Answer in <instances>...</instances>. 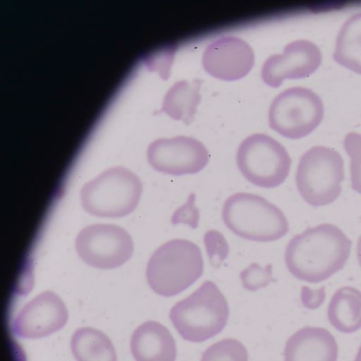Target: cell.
Wrapping results in <instances>:
<instances>
[{"label":"cell","instance_id":"obj_1","mask_svg":"<svg viewBox=\"0 0 361 361\" xmlns=\"http://www.w3.org/2000/svg\"><path fill=\"white\" fill-rule=\"evenodd\" d=\"M351 246V240L338 226L324 223L295 235L287 244L284 260L295 278L319 283L344 267Z\"/></svg>","mask_w":361,"mask_h":361},{"label":"cell","instance_id":"obj_2","mask_svg":"<svg viewBox=\"0 0 361 361\" xmlns=\"http://www.w3.org/2000/svg\"><path fill=\"white\" fill-rule=\"evenodd\" d=\"M204 271L199 246L186 239H173L159 246L147 264L151 289L163 297L176 295L192 286Z\"/></svg>","mask_w":361,"mask_h":361},{"label":"cell","instance_id":"obj_3","mask_svg":"<svg viewBox=\"0 0 361 361\" xmlns=\"http://www.w3.org/2000/svg\"><path fill=\"white\" fill-rule=\"evenodd\" d=\"M228 316L225 296L209 280L177 302L169 312L171 323L179 335L193 343L203 342L219 334L226 325Z\"/></svg>","mask_w":361,"mask_h":361},{"label":"cell","instance_id":"obj_4","mask_svg":"<svg viewBox=\"0 0 361 361\" xmlns=\"http://www.w3.org/2000/svg\"><path fill=\"white\" fill-rule=\"evenodd\" d=\"M222 219L236 235L248 240L271 242L284 236L289 230L283 212L257 194L240 192L224 203Z\"/></svg>","mask_w":361,"mask_h":361},{"label":"cell","instance_id":"obj_5","mask_svg":"<svg viewBox=\"0 0 361 361\" xmlns=\"http://www.w3.org/2000/svg\"><path fill=\"white\" fill-rule=\"evenodd\" d=\"M142 192L139 177L123 166L106 169L87 182L80 190L82 208L103 218H121L137 206Z\"/></svg>","mask_w":361,"mask_h":361},{"label":"cell","instance_id":"obj_6","mask_svg":"<svg viewBox=\"0 0 361 361\" xmlns=\"http://www.w3.org/2000/svg\"><path fill=\"white\" fill-rule=\"evenodd\" d=\"M344 177L343 159L340 153L328 147L314 146L301 156L295 183L307 204L320 207L332 203L339 197Z\"/></svg>","mask_w":361,"mask_h":361},{"label":"cell","instance_id":"obj_7","mask_svg":"<svg viewBox=\"0 0 361 361\" xmlns=\"http://www.w3.org/2000/svg\"><path fill=\"white\" fill-rule=\"evenodd\" d=\"M291 158L276 140L264 133L252 134L240 144L236 153L239 171L250 183L274 188L288 176Z\"/></svg>","mask_w":361,"mask_h":361},{"label":"cell","instance_id":"obj_8","mask_svg":"<svg viewBox=\"0 0 361 361\" xmlns=\"http://www.w3.org/2000/svg\"><path fill=\"white\" fill-rule=\"evenodd\" d=\"M320 97L310 89L293 87L279 93L268 114L269 127L288 139H299L314 130L324 116Z\"/></svg>","mask_w":361,"mask_h":361},{"label":"cell","instance_id":"obj_9","mask_svg":"<svg viewBox=\"0 0 361 361\" xmlns=\"http://www.w3.org/2000/svg\"><path fill=\"white\" fill-rule=\"evenodd\" d=\"M75 250L87 264L97 269H111L126 262L134 250L129 233L120 226L94 224L77 235Z\"/></svg>","mask_w":361,"mask_h":361},{"label":"cell","instance_id":"obj_10","mask_svg":"<svg viewBox=\"0 0 361 361\" xmlns=\"http://www.w3.org/2000/svg\"><path fill=\"white\" fill-rule=\"evenodd\" d=\"M147 158L154 170L179 176L202 171L209 162V153L196 138L180 135L152 142L147 149Z\"/></svg>","mask_w":361,"mask_h":361},{"label":"cell","instance_id":"obj_11","mask_svg":"<svg viewBox=\"0 0 361 361\" xmlns=\"http://www.w3.org/2000/svg\"><path fill=\"white\" fill-rule=\"evenodd\" d=\"M68 318V310L61 298L46 290L21 308L13 322L12 331L20 338H40L61 329Z\"/></svg>","mask_w":361,"mask_h":361},{"label":"cell","instance_id":"obj_12","mask_svg":"<svg viewBox=\"0 0 361 361\" xmlns=\"http://www.w3.org/2000/svg\"><path fill=\"white\" fill-rule=\"evenodd\" d=\"M322 55L312 42L298 39L288 44L281 54L270 56L264 63L261 77L271 87L287 79H300L312 75L320 66Z\"/></svg>","mask_w":361,"mask_h":361},{"label":"cell","instance_id":"obj_13","mask_svg":"<svg viewBox=\"0 0 361 361\" xmlns=\"http://www.w3.org/2000/svg\"><path fill=\"white\" fill-rule=\"evenodd\" d=\"M202 63L210 75L233 81L241 79L250 71L255 63V54L247 42L228 36L217 39L207 46Z\"/></svg>","mask_w":361,"mask_h":361},{"label":"cell","instance_id":"obj_14","mask_svg":"<svg viewBox=\"0 0 361 361\" xmlns=\"http://www.w3.org/2000/svg\"><path fill=\"white\" fill-rule=\"evenodd\" d=\"M338 348L334 336L322 327L305 326L286 341L284 361H337Z\"/></svg>","mask_w":361,"mask_h":361},{"label":"cell","instance_id":"obj_15","mask_svg":"<svg viewBox=\"0 0 361 361\" xmlns=\"http://www.w3.org/2000/svg\"><path fill=\"white\" fill-rule=\"evenodd\" d=\"M130 350L135 361H175L177 350L169 330L156 321H147L133 331Z\"/></svg>","mask_w":361,"mask_h":361},{"label":"cell","instance_id":"obj_16","mask_svg":"<svg viewBox=\"0 0 361 361\" xmlns=\"http://www.w3.org/2000/svg\"><path fill=\"white\" fill-rule=\"evenodd\" d=\"M327 317L341 333L351 334L361 329V291L352 286L338 289L328 305Z\"/></svg>","mask_w":361,"mask_h":361},{"label":"cell","instance_id":"obj_17","mask_svg":"<svg viewBox=\"0 0 361 361\" xmlns=\"http://www.w3.org/2000/svg\"><path fill=\"white\" fill-rule=\"evenodd\" d=\"M201 82L199 79L176 82L166 92L161 111L174 120L190 124L200 102Z\"/></svg>","mask_w":361,"mask_h":361},{"label":"cell","instance_id":"obj_18","mask_svg":"<svg viewBox=\"0 0 361 361\" xmlns=\"http://www.w3.org/2000/svg\"><path fill=\"white\" fill-rule=\"evenodd\" d=\"M70 346L77 361H117L110 338L102 331L92 327L75 330Z\"/></svg>","mask_w":361,"mask_h":361},{"label":"cell","instance_id":"obj_19","mask_svg":"<svg viewBox=\"0 0 361 361\" xmlns=\"http://www.w3.org/2000/svg\"><path fill=\"white\" fill-rule=\"evenodd\" d=\"M333 58L341 66L361 75V12L352 15L341 26Z\"/></svg>","mask_w":361,"mask_h":361},{"label":"cell","instance_id":"obj_20","mask_svg":"<svg viewBox=\"0 0 361 361\" xmlns=\"http://www.w3.org/2000/svg\"><path fill=\"white\" fill-rule=\"evenodd\" d=\"M200 361H248V353L240 341L225 338L209 346Z\"/></svg>","mask_w":361,"mask_h":361},{"label":"cell","instance_id":"obj_21","mask_svg":"<svg viewBox=\"0 0 361 361\" xmlns=\"http://www.w3.org/2000/svg\"><path fill=\"white\" fill-rule=\"evenodd\" d=\"M343 147L350 159L351 188L361 194V134L348 133L343 140Z\"/></svg>","mask_w":361,"mask_h":361},{"label":"cell","instance_id":"obj_22","mask_svg":"<svg viewBox=\"0 0 361 361\" xmlns=\"http://www.w3.org/2000/svg\"><path fill=\"white\" fill-rule=\"evenodd\" d=\"M204 244L211 265L219 268L229 253L228 244L221 233L209 230L204 233Z\"/></svg>","mask_w":361,"mask_h":361},{"label":"cell","instance_id":"obj_23","mask_svg":"<svg viewBox=\"0 0 361 361\" xmlns=\"http://www.w3.org/2000/svg\"><path fill=\"white\" fill-rule=\"evenodd\" d=\"M271 274L272 265L271 264L262 268L257 263L254 262L240 272V278L245 289L256 291L274 281Z\"/></svg>","mask_w":361,"mask_h":361},{"label":"cell","instance_id":"obj_24","mask_svg":"<svg viewBox=\"0 0 361 361\" xmlns=\"http://www.w3.org/2000/svg\"><path fill=\"white\" fill-rule=\"evenodd\" d=\"M195 195L191 193L185 204L177 209L173 213L171 222L173 225L177 224H185L192 228L198 226L200 213L195 205Z\"/></svg>","mask_w":361,"mask_h":361},{"label":"cell","instance_id":"obj_25","mask_svg":"<svg viewBox=\"0 0 361 361\" xmlns=\"http://www.w3.org/2000/svg\"><path fill=\"white\" fill-rule=\"evenodd\" d=\"M325 298L324 287L317 290L310 289L307 286H302L301 290V300L305 307L314 310L322 304Z\"/></svg>","mask_w":361,"mask_h":361},{"label":"cell","instance_id":"obj_26","mask_svg":"<svg viewBox=\"0 0 361 361\" xmlns=\"http://www.w3.org/2000/svg\"><path fill=\"white\" fill-rule=\"evenodd\" d=\"M356 256L360 266L361 267V235L359 237L357 242L356 247Z\"/></svg>","mask_w":361,"mask_h":361},{"label":"cell","instance_id":"obj_27","mask_svg":"<svg viewBox=\"0 0 361 361\" xmlns=\"http://www.w3.org/2000/svg\"><path fill=\"white\" fill-rule=\"evenodd\" d=\"M354 361H361V345L358 349L357 355Z\"/></svg>","mask_w":361,"mask_h":361}]
</instances>
